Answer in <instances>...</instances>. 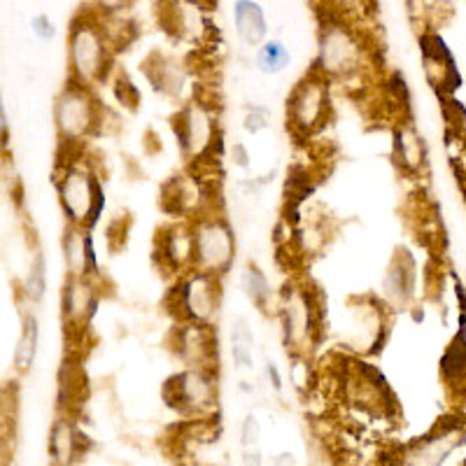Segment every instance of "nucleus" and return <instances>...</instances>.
Here are the masks:
<instances>
[{"instance_id":"obj_1","label":"nucleus","mask_w":466,"mask_h":466,"mask_svg":"<svg viewBox=\"0 0 466 466\" xmlns=\"http://www.w3.org/2000/svg\"><path fill=\"white\" fill-rule=\"evenodd\" d=\"M54 186L70 227L91 229L99 221L105 208L103 182L84 147H61Z\"/></svg>"},{"instance_id":"obj_2","label":"nucleus","mask_w":466,"mask_h":466,"mask_svg":"<svg viewBox=\"0 0 466 466\" xmlns=\"http://www.w3.org/2000/svg\"><path fill=\"white\" fill-rule=\"evenodd\" d=\"M373 65L371 45L359 23L343 19H320L315 70L329 82H355Z\"/></svg>"},{"instance_id":"obj_3","label":"nucleus","mask_w":466,"mask_h":466,"mask_svg":"<svg viewBox=\"0 0 466 466\" xmlns=\"http://www.w3.org/2000/svg\"><path fill=\"white\" fill-rule=\"evenodd\" d=\"M115 65V47L100 23L96 10L80 12L68 33V80L93 89L110 77Z\"/></svg>"},{"instance_id":"obj_4","label":"nucleus","mask_w":466,"mask_h":466,"mask_svg":"<svg viewBox=\"0 0 466 466\" xmlns=\"http://www.w3.org/2000/svg\"><path fill=\"white\" fill-rule=\"evenodd\" d=\"M278 317L287 352L294 359H308L320 343L324 324L320 294L306 282H289L280 297Z\"/></svg>"},{"instance_id":"obj_5","label":"nucleus","mask_w":466,"mask_h":466,"mask_svg":"<svg viewBox=\"0 0 466 466\" xmlns=\"http://www.w3.org/2000/svg\"><path fill=\"white\" fill-rule=\"evenodd\" d=\"M54 131L61 147H84L103 126V103L96 91L70 82L54 99Z\"/></svg>"},{"instance_id":"obj_6","label":"nucleus","mask_w":466,"mask_h":466,"mask_svg":"<svg viewBox=\"0 0 466 466\" xmlns=\"http://www.w3.org/2000/svg\"><path fill=\"white\" fill-rule=\"evenodd\" d=\"M329 119H332V82L313 68L294 84L287 96V131L294 138L308 140L320 134Z\"/></svg>"},{"instance_id":"obj_7","label":"nucleus","mask_w":466,"mask_h":466,"mask_svg":"<svg viewBox=\"0 0 466 466\" xmlns=\"http://www.w3.org/2000/svg\"><path fill=\"white\" fill-rule=\"evenodd\" d=\"M173 135L177 140L180 154L189 163H203L217 154L220 145V122L217 112L203 99H192L182 103L173 115Z\"/></svg>"},{"instance_id":"obj_8","label":"nucleus","mask_w":466,"mask_h":466,"mask_svg":"<svg viewBox=\"0 0 466 466\" xmlns=\"http://www.w3.org/2000/svg\"><path fill=\"white\" fill-rule=\"evenodd\" d=\"M175 322H196L215 326L221 308V278L189 271L180 275L166 298Z\"/></svg>"},{"instance_id":"obj_9","label":"nucleus","mask_w":466,"mask_h":466,"mask_svg":"<svg viewBox=\"0 0 466 466\" xmlns=\"http://www.w3.org/2000/svg\"><path fill=\"white\" fill-rule=\"evenodd\" d=\"M192 271L217 278L227 275L236 259V233L227 217L220 212H201L192 220Z\"/></svg>"},{"instance_id":"obj_10","label":"nucleus","mask_w":466,"mask_h":466,"mask_svg":"<svg viewBox=\"0 0 466 466\" xmlns=\"http://www.w3.org/2000/svg\"><path fill=\"white\" fill-rule=\"evenodd\" d=\"M163 401L186 419L212 418L217 410L215 368L185 367L163 383Z\"/></svg>"},{"instance_id":"obj_11","label":"nucleus","mask_w":466,"mask_h":466,"mask_svg":"<svg viewBox=\"0 0 466 466\" xmlns=\"http://www.w3.org/2000/svg\"><path fill=\"white\" fill-rule=\"evenodd\" d=\"M464 443V422L460 418H445L427 436L415 438L387 457V466H445Z\"/></svg>"},{"instance_id":"obj_12","label":"nucleus","mask_w":466,"mask_h":466,"mask_svg":"<svg viewBox=\"0 0 466 466\" xmlns=\"http://www.w3.org/2000/svg\"><path fill=\"white\" fill-rule=\"evenodd\" d=\"M208 12L210 5L203 0H166L161 7V26L177 40L208 45L215 29Z\"/></svg>"},{"instance_id":"obj_13","label":"nucleus","mask_w":466,"mask_h":466,"mask_svg":"<svg viewBox=\"0 0 466 466\" xmlns=\"http://www.w3.org/2000/svg\"><path fill=\"white\" fill-rule=\"evenodd\" d=\"M168 343L185 367L217 368V332L212 324L175 322Z\"/></svg>"},{"instance_id":"obj_14","label":"nucleus","mask_w":466,"mask_h":466,"mask_svg":"<svg viewBox=\"0 0 466 466\" xmlns=\"http://www.w3.org/2000/svg\"><path fill=\"white\" fill-rule=\"evenodd\" d=\"M99 301V278H65L61 289V317L70 336H84Z\"/></svg>"},{"instance_id":"obj_15","label":"nucleus","mask_w":466,"mask_h":466,"mask_svg":"<svg viewBox=\"0 0 466 466\" xmlns=\"http://www.w3.org/2000/svg\"><path fill=\"white\" fill-rule=\"evenodd\" d=\"M154 256L163 271L175 273L177 278L189 273L194 262L192 220H177L159 229L154 238Z\"/></svg>"},{"instance_id":"obj_16","label":"nucleus","mask_w":466,"mask_h":466,"mask_svg":"<svg viewBox=\"0 0 466 466\" xmlns=\"http://www.w3.org/2000/svg\"><path fill=\"white\" fill-rule=\"evenodd\" d=\"M419 52H422V65H425V75L431 87L436 89L441 96H450L460 89L462 77L457 73L454 58L436 30L422 33Z\"/></svg>"},{"instance_id":"obj_17","label":"nucleus","mask_w":466,"mask_h":466,"mask_svg":"<svg viewBox=\"0 0 466 466\" xmlns=\"http://www.w3.org/2000/svg\"><path fill=\"white\" fill-rule=\"evenodd\" d=\"M415 285H418V266L413 255L408 250H396L380 285L384 306L390 310H406L415 298Z\"/></svg>"},{"instance_id":"obj_18","label":"nucleus","mask_w":466,"mask_h":466,"mask_svg":"<svg viewBox=\"0 0 466 466\" xmlns=\"http://www.w3.org/2000/svg\"><path fill=\"white\" fill-rule=\"evenodd\" d=\"M392 138V154L399 170L408 177H422L429 166V151L418 126L410 119H401L396 122Z\"/></svg>"},{"instance_id":"obj_19","label":"nucleus","mask_w":466,"mask_h":466,"mask_svg":"<svg viewBox=\"0 0 466 466\" xmlns=\"http://www.w3.org/2000/svg\"><path fill=\"white\" fill-rule=\"evenodd\" d=\"M61 252H64L68 278H99V255H96L91 229L68 224L61 238Z\"/></svg>"},{"instance_id":"obj_20","label":"nucleus","mask_w":466,"mask_h":466,"mask_svg":"<svg viewBox=\"0 0 466 466\" xmlns=\"http://www.w3.org/2000/svg\"><path fill=\"white\" fill-rule=\"evenodd\" d=\"M203 189L189 175H175L161 189V208L175 217H198L203 210Z\"/></svg>"},{"instance_id":"obj_21","label":"nucleus","mask_w":466,"mask_h":466,"mask_svg":"<svg viewBox=\"0 0 466 466\" xmlns=\"http://www.w3.org/2000/svg\"><path fill=\"white\" fill-rule=\"evenodd\" d=\"M87 436L82 434L70 413L58 415L52 434H49V453H52L54 466H73L82 454L87 453Z\"/></svg>"},{"instance_id":"obj_22","label":"nucleus","mask_w":466,"mask_h":466,"mask_svg":"<svg viewBox=\"0 0 466 466\" xmlns=\"http://www.w3.org/2000/svg\"><path fill=\"white\" fill-rule=\"evenodd\" d=\"M142 73L154 87V91L163 93L168 99H180L182 96V89L186 84V68L175 56L151 52L142 64Z\"/></svg>"},{"instance_id":"obj_23","label":"nucleus","mask_w":466,"mask_h":466,"mask_svg":"<svg viewBox=\"0 0 466 466\" xmlns=\"http://www.w3.org/2000/svg\"><path fill=\"white\" fill-rule=\"evenodd\" d=\"M233 26L240 40L247 47H259L266 42L268 22L262 5L255 0H236L233 5Z\"/></svg>"},{"instance_id":"obj_24","label":"nucleus","mask_w":466,"mask_h":466,"mask_svg":"<svg viewBox=\"0 0 466 466\" xmlns=\"http://www.w3.org/2000/svg\"><path fill=\"white\" fill-rule=\"evenodd\" d=\"M38 343H40V322L33 310H22V333H19L17 348H14V368L19 373H29L38 357Z\"/></svg>"},{"instance_id":"obj_25","label":"nucleus","mask_w":466,"mask_h":466,"mask_svg":"<svg viewBox=\"0 0 466 466\" xmlns=\"http://www.w3.org/2000/svg\"><path fill=\"white\" fill-rule=\"evenodd\" d=\"M441 375L448 387L457 390L460 394L466 392V332L457 333L453 338L450 348L441 359Z\"/></svg>"},{"instance_id":"obj_26","label":"nucleus","mask_w":466,"mask_h":466,"mask_svg":"<svg viewBox=\"0 0 466 466\" xmlns=\"http://www.w3.org/2000/svg\"><path fill=\"white\" fill-rule=\"evenodd\" d=\"M240 289L245 291V297L250 298L259 310H268V306L273 301L271 282H268L266 273L256 263H247L240 271Z\"/></svg>"},{"instance_id":"obj_27","label":"nucleus","mask_w":466,"mask_h":466,"mask_svg":"<svg viewBox=\"0 0 466 466\" xmlns=\"http://www.w3.org/2000/svg\"><path fill=\"white\" fill-rule=\"evenodd\" d=\"M320 19H343V22H367L371 0H315Z\"/></svg>"},{"instance_id":"obj_28","label":"nucleus","mask_w":466,"mask_h":466,"mask_svg":"<svg viewBox=\"0 0 466 466\" xmlns=\"http://www.w3.org/2000/svg\"><path fill=\"white\" fill-rule=\"evenodd\" d=\"M45 291H47V263L42 252H35L29 268H26V275H23L22 280L19 294H22L26 306H35V303H40L42 298H45Z\"/></svg>"},{"instance_id":"obj_29","label":"nucleus","mask_w":466,"mask_h":466,"mask_svg":"<svg viewBox=\"0 0 466 466\" xmlns=\"http://www.w3.org/2000/svg\"><path fill=\"white\" fill-rule=\"evenodd\" d=\"M231 357L238 368H252L255 364V333L250 322L238 317L231 329Z\"/></svg>"},{"instance_id":"obj_30","label":"nucleus","mask_w":466,"mask_h":466,"mask_svg":"<svg viewBox=\"0 0 466 466\" xmlns=\"http://www.w3.org/2000/svg\"><path fill=\"white\" fill-rule=\"evenodd\" d=\"M289 49L285 47V42L280 40H266L263 45H259L255 56L256 68H259V73H263V75H280V73L289 65Z\"/></svg>"},{"instance_id":"obj_31","label":"nucleus","mask_w":466,"mask_h":466,"mask_svg":"<svg viewBox=\"0 0 466 466\" xmlns=\"http://www.w3.org/2000/svg\"><path fill=\"white\" fill-rule=\"evenodd\" d=\"M271 126V112L263 105H247L243 115V128L247 134H263Z\"/></svg>"},{"instance_id":"obj_32","label":"nucleus","mask_w":466,"mask_h":466,"mask_svg":"<svg viewBox=\"0 0 466 466\" xmlns=\"http://www.w3.org/2000/svg\"><path fill=\"white\" fill-rule=\"evenodd\" d=\"M115 96L116 100L128 108V110H135L140 103V91L134 84V80L126 75V73H116L115 77Z\"/></svg>"},{"instance_id":"obj_33","label":"nucleus","mask_w":466,"mask_h":466,"mask_svg":"<svg viewBox=\"0 0 466 466\" xmlns=\"http://www.w3.org/2000/svg\"><path fill=\"white\" fill-rule=\"evenodd\" d=\"M259 438H262V425H259V419L255 415H247L243 419V425H240V443H243V448H255Z\"/></svg>"},{"instance_id":"obj_34","label":"nucleus","mask_w":466,"mask_h":466,"mask_svg":"<svg viewBox=\"0 0 466 466\" xmlns=\"http://www.w3.org/2000/svg\"><path fill=\"white\" fill-rule=\"evenodd\" d=\"M229 161L236 166V168L240 170H247L252 166V154L250 150H247V145L245 142H233L231 147H229Z\"/></svg>"},{"instance_id":"obj_35","label":"nucleus","mask_w":466,"mask_h":466,"mask_svg":"<svg viewBox=\"0 0 466 466\" xmlns=\"http://www.w3.org/2000/svg\"><path fill=\"white\" fill-rule=\"evenodd\" d=\"M134 5V0H91V7L99 14H122Z\"/></svg>"},{"instance_id":"obj_36","label":"nucleus","mask_w":466,"mask_h":466,"mask_svg":"<svg viewBox=\"0 0 466 466\" xmlns=\"http://www.w3.org/2000/svg\"><path fill=\"white\" fill-rule=\"evenodd\" d=\"M30 29H33L35 38H40V40H52L54 35H56V26H54V22L47 17V14H38V17H33Z\"/></svg>"},{"instance_id":"obj_37","label":"nucleus","mask_w":466,"mask_h":466,"mask_svg":"<svg viewBox=\"0 0 466 466\" xmlns=\"http://www.w3.org/2000/svg\"><path fill=\"white\" fill-rule=\"evenodd\" d=\"M3 180H5L7 192L17 194L14 185H17V182H19V177H17V170H14V166H12V159L10 157H3Z\"/></svg>"},{"instance_id":"obj_38","label":"nucleus","mask_w":466,"mask_h":466,"mask_svg":"<svg viewBox=\"0 0 466 466\" xmlns=\"http://www.w3.org/2000/svg\"><path fill=\"white\" fill-rule=\"evenodd\" d=\"M266 378L268 383L273 384L275 392H282V375H280V368L275 361H266Z\"/></svg>"},{"instance_id":"obj_39","label":"nucleus","mask_w":466,"mask_h":466,"mask_svg":"<svg viewBox=\"0 0 466 466\" xmlns=\"http://www.w3.org/2000/svg\"><path fill=\"white\" fill-rule=\"evenodd\" d=\"M243 466H263L262 453H256V450H252V448H245Z\"/></svg>"},{"instance_id":"obj_40","label":"nucleus","mask_w":466,"mask_h":466,"mask_svg":"<svg viewBox=\"0 0 466 466\" xmlns=\"http://www.w3.org/2000/svg\"><path fill=\"white\" fill-rule=\"evenodd\" d=\"M7 126H10V122H7V105L3 103L0 105V135H3V147H7Z\"/></svg>"},{"instance_id":"obj_41","label":"nucleus","mask_w":466,"mask_h":466,"mask_svg":"<svg viewBox=\"0 0 466 466\" xmlns=\"http://www.w3.org/2000/svg\"><path fill=\"white\" fill-rule=\"evenodd\" d=\"M273 466H297V460L291 453H280L273 460Z\"/></svg>"}]
</instances>
